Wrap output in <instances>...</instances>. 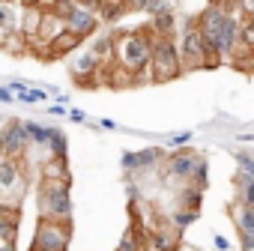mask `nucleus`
<instances>
[{
    "label": "nucleus",
    "instance_id": "bb28decb",
    "mask_svg": "<svg viewBox=\"0 0 254 251\" xmlns=\"http://www.w3.org/2000/svg\"><path fill=\"white\" fill-rule=\"evenodd\" d=\"M239 251H254V236H239Z\"/></svg>",
    "mask_w": 254,
    "mask_h": 251
},
{
    "label": "nucleus",
    "instance_id": "f3484780",
    "mask_svg": "<svg viewBox=\"0 0 254 251\" xmlns=\"http://www.w3.org/2000/svg\"><path fill=\"white\" fill-rule=\"evenodd\" d=\"M45 180H63V183H69V165H66V156H51L48 162H45Z\"/></svg>",
    "mask_w": 254,
    "mask_h": 251
},
{
    "label": "nucleus",
    "instance_id": "4468645a",
    "mask_svg": "<svg viewBox=\"0 0 254 251\" xmlns=\"http://www.w3.org/2000/svg\"><path fill=\"white\" fill-rule=\"evenodd\" d=\"M230 218L239 230V236H254V206H245L239 200L230 203Z\"/></svg>",
    "mask_w": 254,
    "mask_h": 251
},
{
    "label": "nucleus",
    "instance_id": "72a5a7b5",
    "mask_svg": "<svg viewBox=\"0 0 254 251\" xmlns=\"http://www.w3.org/2000/svg\"><path fill=\"white\" fill-rule=\"evenodd\" d=\"M3 159H6V153H3V147H0V162H3Z\"/></svg>",
    "mask_w": 254,
    "mask_h": 251
},
{
    "label": "nucleus",
    "instance_id": "aec40b11",
    "mask_svg": "<svg viewBox=\"0 0 254 251\" xmlns=\"http://www.w3.org/2000/svg\"><path fill=\"white\" fill-rule=\"evenodd\" d=\"M197 221V209H180L174 218H171V224L183 233V227H189V224H194Z\"/></svg>",
    "mask_w": 254,
    "mask_h": 251
},
{
    "label": "nucleus",
    "instance_id": "2eb2a0df",
    "mask_svg": "<svg viewBox=\"0 0 254 251\" xmlns=\"http://www.w3.org/2000/svg\"><path fill=\"white\" fill-rule=\"evenodd\" d=\"M159 150L150 147V150H141V153H123V171H141V168H150L159 162Z\"/></svg>",
    "mask_w": 254,
    "mask_h": 251
},
{
    "label": "nucleus",
    "instance_id": "dca6fc26",
    "mask_svg": "<svg viewBox=\"0 0 254 251\" xmlns=\"http://www.w3.org/2000/svg\"><path fill=\"white\" fill-rule=\"evenodd\" d=\"M0 236H3L6 242L18 239V212L15 209H3V206H0Z\"/></svg>",
    "mask_w": 254,
    "mask_h": 251
},
{
    "label": "nucleus",
    "instance_id": "b1692460",
    "mask_svg": "<svg viewBox=\"0 0 254 251\" xmlns=\"http://www.w3.org/2000/svg\"><path fill=\"white\" fill-rule=\"evenodd\" d=\"M15 27V18H12V12L0 3V30H12Z\"/></svg>",
    "mask_w": 254,
    "mask_h": 251
},
{
    "label": "nucleus",
    "instance_id": "cd10ccee",
    "mask_svg": "<svg viewBox=\"0 0 254 251\" xmlns=\"http://www.w3.org/2000/svg\"><path fill=\"white\" fill-rule=\"evenodd\" d=\"M212 242H215V248H218V251H227V239H224V236H218V233H215V239H212Z\"/></svg>",
    "mask_w": 254,
    "mask_h": 251
},
{
    "label": "nucleus",
    "instance_id": "9d476101",
    "mask_svg": "<svg viewBox=\"0 0 254 251\" xmlns=\"http://www.w3.org/2000/svg\"><path fill=\"white\" fill-rule=\"evenodd\" d=\"M180 245H183V236H180V230L171 221H162L150 233V251H177Z\"/></svg>",
    "mask_w": 254,
    "mask_h": 251
},
{
    "label": "nucleus",
    "instance_id": "f704fd0d",
    "mask_svg": "<svg viewBox=\"0 0 254 251\" xmlns=\"http://www.w3.org/2000/svg\"><path fill=\"white\" fill-rule=\"evenodd\" d=\"M0 135H3V123H0Z\"/></svg>",
    "mask_w": 254,
    "mask_h": 251
},
{
    "label": "nucleus",
    "instance_id": "7ed1b4c3",
    "mask_svg": "<svg viewBox=\"0 0 254 251\" xmlns=\"http://www.w3.org/2000/svg\"><path fill=\"white\" fill-rule=\"evenodd\" d=\"M39 212L48 221H60V224H72V194H69V183L63 180H45L39 186Z\"/></svg>",
    "mask_w": 254,
    "mask_h": 251
},
{
    "label": "nucleus",
    "instance_id": "2f4dec72",
    "mask_svg": "<svg viewBox=\"0 0 254 251\" xmlns=\"http://www.w3.org/2000/svg\"><path fill=\"white\" fill-rule=\"evenodd\" d=\"M0 251H15V242H6L3 236H0Z\"/></svg>",
    "mask_w": 254,
    "mask_h": 251
},
{
    "label": "nucleus",
    "instance_id": "ddd939ff",
    "mask_svg": "<svg viewBox=\"0 0 254 251\" xmlns=\"http://www.w3.org/2000/svg\"><path fill=\"white\" fill-rule=\"evenodd\" d=\"M114 251H150V233H144L141 221H135L129 230H126L123 242H120Z\"/></svg>",
    "mask_w": 254,
    "mask_h": 251
},
{
    "label": "nucleus",
    "instance_id": "5701e85b",
    "mask_svg": "<svg viewBox=\"0 0 254 251\" xmlns=\"http://www.w3.org/2000/svg\"><path fill=\"white\" fill-rule=\"evenodd\" d=\"M236 162H239V174H245V177H251V180H254V159H251L248 153H239V156H236Z\"/></svg>",
    "mask_w": 254,
    "mask_h": 251
},
{
    "label": "nucleus",
    "instance_id": "c756f323",
    "mask_svg": "<svg viewBox=\"0 0 254 251\" xmlns=\"http://www.w3.org/2000/svg\"><path fill=\"white\" fill-rule=\"evenodd\" d=\"M0 102H12V90L9 87H0Z\"/></svg>",
    "mask_w": 254,
    "mask_h": 251
},
{
    "label": "nucleus",
    "instance_id": "c85d7f7f",
    "mask_svg": "<svg viewBox=\"0 0 254 251\" xmlns=\"http://www.w3.org/2000/svg\"><path fill=\"white\" fill-rule=\"evenodd\" d=\"M99 126H102V129H108V132H114V129H117V123H114V120H108V117H105V120H99Z\"/></svg>",
    "mask_w": 254,
    "mask_h": 251
},
{
    "label": "nucleus",
    "instance_id": "412c9836",
    "mask_svg": "<svg viewBox=\"0 0 254 251\" xmlns=\"http://www.w3.org/2000/svg\"><path fill=\"white\" fill-rule=\"evenodd\" d=\"M48 144L54 147V156H66V138L60 129H48Z\"/></svg>",
    "mask_w": 254,
    "mask_h": 251
},
{
    "label": "nucleus",
    "instance_id": "a878e982",
    "mask_svg": "<svg viewBox=\"0 0 254 251\" xmlns=\"http://www.w3.org/2000/svg\"><path fill=\"white\" fill-rule=\"evenodd\" d=\"M236 3H239V9H242V15L254 21V0H236Z\"/></svg>",
    "mask_w": 254,
    "mask_h": 251
},
{
    "label": "nucleus",
    "instance_id": "0eeeda50",
    "mask_svg": "<svg viewBox=\"0 0 254 251\" xmlns=\"http://www.w3.org/2000/svg\"><path fill=\"white\" fill-rule=\"evenodd\" d=\"M24 188H27V180H24V171H21L18 159H3L0 162V206L18 212Z\"/></svg>",
    "mask_w": 254,
    "mask_h": 251
},
{
    "label": "nucleus",
    "instance_id": "f03ea898",
    "mask_svg": "<svg viewBox=\"0 0 254 251\" xmlns=\"http://www.w3.org/2000/svg\"><path fill=\"white\" fill-rule=\"evenodd\" d=\"M150 57H153V33L150 30H123L111 39V60L114 69L126 72L129 78H135V84H141L144 78L150 81Z\"/></svg>",
    "mask_w": 254,
    "mask_h": 251
},
{
    "label": "nucleus",
    "instance_id": "4be33fe9",
    "mask_svg": "<svg viewBox=\"0 0 254 251\" xmlns=\"http://www.w3.org/2000/svg\"><path fill=\"white\" fill-rule=\"evenodd\" d=\"M18 99H21V102H27V105H36V102L48 99V93H45V90H36V87H27V90H21V93H18Z\"/></svg>",
    "mask_w": 254,
    "mask_h": 251
},
{
    "label": "nucleus",
    "instance_id": "f8f14e48",
    "mask_svg": "<svg viewBox=\"0 0 254 251\" xmlns=\"http://www.w3.org/2000/svg\"><path fill=\"white\" fill-rule=\"evenodd\" d=\"M84 39L78 36V33H72V30H60L48 45H45V57H63V54H69V51H75L78 45H81Z\"/></svg>",
    "mask_w": 254,
    "mask_h": 251
},
{
    "label": "nucleus",
    "instance_id": "39448f33",
    "mask_svg": "<svg viewBox=\"0 0 254 251\" xmlns=\"http://www.w3.org/2000/svg\"><path fill=\"white\" fill-rule=\"evenodd\" d=\"M177 51H180V66H183V72H191V69H212V66L221 63L218 57H212V54L206 51V45H203V39H200L194 21L183 30V45H180Z\"/></svg>",
    "mask_w": 254,
    "mask_h": 251
},
{
    "label": "nucleus",
    "instance_id": "393cba45",
    "mask_svg": "<svg viewBox=\"0 0 254 251\" xmlns=\"http://www.w3.org/2000/svg\"><path fill=\"white\" fill-rule=\"evenodd\" d=\"M191 138H194L191 132H180V135H174V138H171V147H177V150H180V147H183V144H189Z\"/></svg>",
    "mask_w": 254,
    "mask_h": 251
},
{
    "label": "nucleus",
    "instance_id": "20e7f679",
    "mask_svg": "<svg viewBox=\"0 0 254 251\" xmlns=\"http://www.w3.org/2000/svg\"><path fill=\"white\" fill-rule=\"evenodd\" d=\"M183 75L180 66V51L174 45V39H153V57H150V81L165 84Z\"/></svg>",
    "mask_w": 254,
    "mask_h": 251
},
{
    "label": "nucleus",
    "instance_id": "f257e3e1",
    "mask_svg": "<svg viewBox=\"0 0 254 251\" xmlns=\"http://www.w3.org/2000/svg\"><path fill=\"white\" fill-rule=\"evenodd\" d=\"M206 51L212 57L221 60V54H230L236 51V42H239V18L233 15V3H212L206 6L197 21H194Z\"/></svg>",
    "mask_w": 254,
    "mask_h": 251
},
{
    "label": "nucleus",
    "instance_id": "7c9ffc66",
    "mask_svg": "<svg viewBox=\"0 0 254 251\" xmlns=\"http://www.w3.org/2000/svg\"><path fill=\"white\" fill-rule=\"evenodd\" d=\"M69 117H72V123H84V111H75V108H72Z\"/></svg>",
    "mask_w": 254,
    "mask_h": 251
},
{
    "label": "nucleus",
    "instance_id": "6e6552de",
    "mask_svg": "<svg viewBox=\"0 0 254 251\" xmlns=\"http://www.w3.org/2000/svg\"><path fill=\"white\" fill-rule=\"evenodd\" d=\"M69 242H72V224L39 218L33 233V251H66Z\"/></svg>",
    "mask_w": 254,
    "mask_h": 251
},
{
    "label": "nucleus",
    "instance_id": "a211bd4d",
    "mask_svg": "<svg viewBox=\"0 0 254 251\" xmlns=\"http://www.w3.org/2000/svg\"><path fill=\"white\" fill-rule=\"evenodd\" d=\"M236 200L245 206H254V180L245 174H236Z\"/></svg>",
    "mask_w": 254,
    "mask_h": 251
},
{
    "label": "nucleus",
    "instance_id": "1a4fd4ad",
    "mask_svg": "<svg viewBox=\"0 0 254 251\" xmlns=\"http://www.w3.org/2000/svg\"><path fill=\"white\" fill-rule=\"evenodd\" d=\"M63 27L72 30V33H78V36L84 39V36H93V33H96V27H99V15H96V12H87V9H81V6L75 3V9L66 15Z\"/></svg>",
    "mask_w": 254,
    "mask_h": 251
},
{
    "label": "nucleus",
    "instance_id": "423d86ee",
    "mask_svg": "<svg viewBox=\"0 0 254 251\" xmlns=\"http://www.w3.org/2000/svg\"><path fill=\"white\" fill-rule=\"evenodd\" d=\"M203 159L194 153V150H174L168 159H165V180L168 183H189L197 177V188L203 186Z\"/></svg>",
    "mask_w": 254,
    "mask_h": 251
},
{
    "label": "nucleus",
    "instance_id": "473e14b6",
    "mask_svg": "<svg viewBox=\"0 0 254 251\" xmlns=\"http://www.w3.org/2000/svg\"><path fill=\"white\" fill-rule=\"evenodd\" d=\"M177 251H197V248H191V245H180Z\"/></svg>",
    "mask_w": 254,
    "mask_h": 251
},
{
    "label": "nucleus",
    "instance_id": "9b49d317",
    "mask_svg": "<svg viewBox=\"0 0 254 251\" xmlns=\"http://www.w3.org/2000/svg\"><path fill=\"white\" fill-rule=\"evenodd\" d=\"M0 147H3L6 159H18L21 147H27V138H24V129H21V123H9L3 126V135H0Z\"/></svg>",
    "mask_w": 254,
    "mask_h": 251
},
{
    "label": "nucleus",
    "instance_id": "6ab92c4d",
    "mask_svg": "<svg viewBox=\"0 0 254 251\" xmlns=\"http://www.w3.org/2000/svg\"><path fill=\"white\" fill-rule=\"evenodd\" d=\"M24 138H30L33 144H48V129H39L36 123H21Z\"/></svg>",
    "mask_w": 254,
    "mask_h": 251
}]
</instances>
